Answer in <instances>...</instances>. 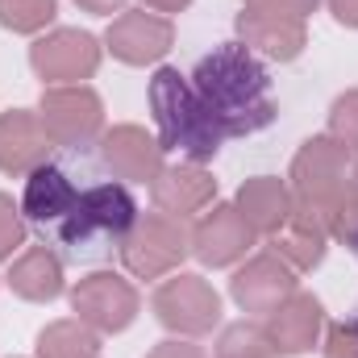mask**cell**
<instances>
[{
  "instance_id": "cell-1",
  "label": "cell",
  "mask_w": 358,
  "mask_h": 358,
  "mask_svg": "<svg viewBox=\"0 0 358 358\" xmlns=\"http://www.w3.org/2000/svg\"><path fill=\"white\" fill-rule=\"evenodd\" d=\"M192 88L225 138L259 134L275 121L271 76L246 42H225L213 55H204L192 76Z\"/></svg>"
},
{
  "instance_id": "cell-2",
  "label": "cell",
  "mask_w": 358,
  "mask_h": 358,
  "mask_svg": "<svg viewBox=\"0 0 358 358\" xmlns=\"http://www.w3.org/2000/svg\"><path fill=\"white\" fill-rule=\"evenodd\" d=\"M150 108L159 121V146L187 155V163H204L221 150L225 134L217 129L213 113L196 96L192 80H183L176 67H163L150 80Z\"/></svg>"
},
{
  "instance_id": "cell-3",
  "label": "cell",
  "mask_w": 358,
  "mask_h": 358,
  "mask_svg": "<svg viewBox=\"0 0 358 358\" xmlns=\"http://www.w3.org/2000/svg\"><path fill=\"white\" fill-rule=\"evenodd\" d=\"M138 221V204L125 183H96L80 192L71 217L59 225V238L76 250H100L104 238H125V229Z\"/></svg>"
},
{
  "instance_id": "cell-4",
  "label": "cell",
  "mask_w": 358,
  "mask_h": 358,
  "mask_svg": "<svg viewBox=\"0 0 358 358\" xmlns=\"http://www.w3.org/2000/svg\"><path fill=\"white\" fill-rule=\"evenodd\" d=\"M187 250H192V234L183 229L179 217H167V213L138 217L125 229V238H121V259H125V267L134 271L138 279L171 275L183 263Z\"/></svg>"
},
{
  "instance_id": "cell-5",
  "label": "cell",
  "mask_w": 358,
  "mask_h": 358,
  "mask_svg": "<svg viewBox=\"0 0 358 358\" xmlns=\"http://www.w3.org/2000/svg\"><path fill=\"white\" fill-rule=\"evenodd\" d=\"M346 179H350V146H342L334 134L313 138V142L300 146V155L292 163V200H300V204L329 217V208L342 196Z\"/></svg>"
},
{
  "instance_id": "cell-6",
  "label": "cell",
  "mask_w": 358,
  "mask_h": 358,
  "mask_svg": "<svg viewBox=\"0 0 358 358\" xmlns=\"http://www.w3.org/2000/svg\"><path fill=\"white\" fill-rule=\"evenodd\" d=\"M155 313L167 329L183 338H200L221 321V296L200 275H171L155 292Z\"/></svg>"
},
{
  "instance_id": "cell-7",
  "label": "cell",
  "mask_w": 358,
  "mask_h": 358,
  "mask_svg": "<svg viewBox=\"0 0 358 358\" xmlns=\"http://www.w3.org/2000/svg\"><path fill=\"white\" fill-rule=\"evenodd\" d=\"M38 117H42V125H46L55 146H84L104 125V104L84 84H63V88L42 92Z\"/></svg>"
},
{
  "instance_id": "cell-8",
  "label": "cell",
  "mask_w": 358,
  "mask_h": 358,
  "mask_svg": "<svg viewBox=\"0 0 358 358\" xmlns=\"http://www.w3.org/2000/svg\"><path fill=\"white\" fill-rule=\"evenodd\" d=\"M71 308L96 334H121L138 317V292L129 279H121L113 271H96L71 287Z\"/></svg>"
},
{
  "instance_id": "cell-9",
  "label": "cell",
  "mask_w": 358,
  "mask_h": 358,
  "mask_svg": "<svg viewBox=\"0 0 358 358\" xmlns=\"http://www.w3.org/2000/svg\"><path fill=\"white\" fill-rule=\"evenodd\" d=\"M29 63H34L38 80L63 88V84L88 80L100 67V46L84 29H55V34H46L29 46Z\"/></svg>"
},
{
  "instance_id": "cell-10",
  "label": "cell",
  "mask_w": 358,
  "mask_h": 358,
  "mask_svg": "<svg viewBox=\"0 0 358 358\" xmlns=\"http://www.w3.org/2000/svg\"><path fill=\"white\" fill-rule=\"evenodd\" d=\"M292 292H296V275H292V267L275 250L255 255L246 267H238L234 279H229V296L238 300L242 313H255V317H271Z\"/></svg>"
},
{
  "instance_id": "cell-11",
  "label": "cell",
  "mask_w": 358,
  "mask_h": 358,
  "mask_svg": "<svg viewBox=\"0 0 358 358\" xmlns=\"http://www.w3.org/2000/svg\"><path fill=\"white\" fill-rule=\"evenodd\" d=\"M255 238L259 234L246 225L238 204H213L196 221V229H192V255L204 267H229V263H238L255 246Z\"/></svg>"
},
{
  "instance_id": "cell-12",
  "label": "cell",
  "mask_w": 358,
  "mask_h": 358,
  "mask_svg": "<svg viewBox=\"0 0 358 358\" xmlns=\"http://www.w3.org/2000/svg\"><path fill=\"white\" fill-rule=\"evenodd\" d=\"M104 42H108V50H113L121 63H129V67H146V63H155V59H163V55L171 50V42H176V25H171L167 17H159V13L129 8V13H121V17L108 25Z\"/></svg>"
},
{
  "instance_id": "cell-13",
  "label": "cell",
  "mask_w": 358,
  "mask_h": 358,
  "mask_svg": "<svg viewBox=\"0 0 358 358\" xmlns=\"http://www.w3.org/2000/svg\"><path fill=\"white\" fill-rule=\"evenodd\" d=\"M100 155H104L108 171L117 179L155 183L159 171H163V146L142 125H117V129H108L100 138Z\"/></svg>"
},
{
  "instance_id": "cell-14",
  "label": "cell",
  "mask_w": 358,
  "mask_h": 358,
  "mask_svg": "<svg viewBox=\"0 0 358 358\" xmlns=\"http://www.w3.org/2000/svg\"><path fill=\"white\" fill-rule=\"evenodd\" d=\"M325 242H329V221L325 213L292 200L287 221L279 225V234H271V250L287 263L292 271H308L325 259Z\"/></svg>"
},
{
  "instance_id": "cell-15",
  "label": "cell",
  "mask_w": 358,
  "mask_h": 358,
  "mask_svg": "<svg viewBox=\"0 0 358 358\" xmlns=\"http://www.w3.org/2000/svg\"><path fill=\"white\" fill-rule=\"evenodd\" d=\"M50 134L42 125L38 113H25V108H13V113H0V171L8 176H29L34 167L46 163V150H50Z\"/></svg>"
},
{
  "instance_id": "cell-16",
  "label": "cell",
  "mask_w": 358,
  "mask_h": 358,
  "mask_svg": "<svg viewBox=\"0 0 358 358\" xmlns=\"http://www.w3.org/2000/svg\"><path fill=\"white\" fill-rule=\"evenodd\" d=\"M150 192H155L159 213L183 221V217H196V213H204L213 204L217 179L208 176L200 163H179V167H163L159 179L150 183Z\"/></svg>"
},
{
  "instance_id": "cell-17",
  "label": "cell",
  "mask_w": 358,
  "mask_h": 358,
  "mask_svg": "<svg viewBox=\"0 0 358 358\" xmlns=\"http://www.w3.org/2000/svg\"><path fill=\"white\" fill-rule=\"evenodd\" d=\"M76 200H80V187L63 176L59 167H46V163H42V167H34L29 179H25L21 213H25L34 225H42V229H59V225L71 217Z\"/></svg>"
},
{
  "instance_id": "cell-18",
  "label": "cell",
  "mask_w": 358,
  "mask_h": 358,
  "mask_svg": "<svg viewBox=\"0 0 358 358\" xmlns=\"http://www.w3.org/2000/svg\"><path fill=\"white\" fill-rule=\"evenodd\" d=\"M321 321H325L321 300L308 296V292H292L267 317V334L279 355H304V350H313V342L321 334Z\"/></svg>"
},
{
  "instance_id": "cell-19",
  "label": "cell",
  "mask_w": 358,
  "mask_h": 358,
  "mask_svg": "<svg viewBox=\"0 0 358 358\" xmlns=\"http://www.w3.org/2000/svg\"><path fill=\"white\" fill-rule=\"evenodd\" d=\"M238 34L250 50H263L271 59L287 63L304 50V21L296 17H275V13H242L238 17Z\"/></svg>"
},
{
  "instance_id": "cell-20",
  "label": "cell",
  "mask_w": 358,
  "mask_h": 358,
  "mask_svg": "<svg viewBox=\"0 0 358 358\" xmlns=\"http://www.w3.org/2000/svg\"><path fill=\"white\" fill-rule=\"evenodd\" d=\"M238 213L246 217V225L259 238H271V234H279V225L292 213V187L283 179H271V176L246 179L242 192H238Z\"/></svg>"
},
{
  "instance_id": "cell-21",
  "label": "cell",
  "mask_w": 358,
  "mask_h": 358,
  "mask_svg": "<svg viewBox=\"0 0 358 358\" xmlns=\"http://www.w3.org/2000/svg\"><path fill=\"white\" fill-rule=\"evenodd\" d=\"M8 287L21 296V300H34V304H46L63 292V267L59 259L46 250V246H29L13 271H8Z\"/></svg>"
},
{
  "instance_id": "cell-22",
  "label": "cell",
  "mask_w": 358,
  "mask_h": 358,
  "mask_svg": "<svg viewBox=\"0 0 358 358\" xmlns=\"http://www.w3.org/2000/svg\"><path fill=\"white\" fill-rule=\"evenodd\" d=\"M38 358H100V334L80 317L55 321L38 334Z\"/></svg>"
},
{
  "instance_id": "cell-23",
  "label": "cell",
  "mask_w": 358,
  "mask_h": 358,
  "mask_svg": "<svg viewBox=\"0 0 358 358\" xmlns=\"http://www.w3.org/2000/svg\"><path fill=\"white\" fill-rule=\"evenodd\" d=\"M217 358H283L271 342L267 325H250V321H238L221 334L217 342Z\"/></svg>"
},
{
  "instance_id": "cell-24",
  "label": "cell",
  "mask_w": 358,
  "mask_h": 358,
  "mask_svg": "<svg viewBox=\"0 0 358 358\" xmlns=\"http://www.w3.org/2000/svg\"><path fill=\"white\" fill-rule=\"evenodd\" d=\"M55 0H0V25L13 34H38L55 21Z\"/></svg>"
},
{
  "instance_id": "cell-25",
  "label": "cell",
  "mask_w": 358,
  "mask_h": 358,
  "mask_svg": "<svg viewBox=\"0 0 358 358\" xmlns=\"http://www.w3.org/2000/svg\"><path fill=\"white\" fill-rule=\"evenodd\" d=\"M329 129H334V138L342 142V146H358V92H346V96H338L334 100V108H329Z\"/></svg>"
},
{
  "instance_id": "cell-26",
  "label": "cell",
  "mask_w": 358,
  "mask_h": 358,
  "mask_svg": "<svg viewBox=\"0 0 358 358\" xmlns=\"http://www.w3.org/2000/svg\"><path fill=\"white\" fill-rule=\"evenodd\" d=\"M25 242V221H21V208L13 204V196L0 192V263L13 259V250Z\"/></svg>"
},
{
  "instance_id": "cell-27",
  "label": "cell",
  "mask_w": 358,
  "mask_h": 358,
  "mask_svg": "<svg viewBox=\"0 0 358 358\" xmlns=\"http://www.w3.org/2000/svg\"><path fill=\"white\" fill-rule=\"evenodd\" d=\"M325 358H358V317L329 325V334H325Z\"/></svg>"
},
{
  "instance_id": "cell-28",
  "label": "cell",
  "mask_w": 358,
  "mask_h": 358,
  "mask_svg": "<svg viewBox=\"0 0 358 358\" xmlns=\"http://www.w3.org/2000/svg\"><path fill=\"white\" fill-rule=\"evenodd\" d=\"M250 13H275V17H296V21H304L321 0H242Z\"/></svg>"
},
{
  "instance_id": "cell-29",
  "label": "cell",
  "mask_w": 358,
  "mask_h": 358,
  "mask_svg": "<svg viewBox=\"0 0 358 358\" xmlns=\"http://www.w3.org/2000/svg\"><path fill=\"white\" fill-rule=\"evenodd\" d=\"M146 358H204V350H200V346H192V342H179V338H171V342H159V346H155Z\"/></svg>"
},
{
  "instance_id": "cell-30",
  "label": "cell",
  "mask_w": 358,
  "mask_h": 358,
  "mask_svg": "<svg viewBox=\"0 0 358 358\" xmlns=\"http://www.w3.org/2000/svg\"><path fill=\"white\" fill-rule=\"evenodd\" d=\"M329 13H334L342 25L358 29V0H329Z\"/></svg>"
},
{
  "instance_id": "cell-31",
  "label": "cell",
  "mask_w": 358,
  "mask_h": 358,
  "mask_svg": "<svg viewBox=\"0 0 358 358\" xmlns=\"http://www.w3.org/2000/svg\"><path fill=\"white\" fill-rule=\"evenodd\" d=\"M80 8H88V13H100V17H108V13H121V4L125 0H76Z\"/></svg>"
},
{
  "instance_id": "cell-32",
  "label": "cell",
  "mask_w": 358,
  "mask_h": 358,
  "mask_svg": "<svg viewBox=\"0 0 358 358\" xmlns=\"http://www.w3.org/2000/svg\"><path fill=\"white\" fill-rule=\"evenodd\" d=\"M142 4H150L155 13H179V8H187L192 0H142Z\"/></svg>"
},
{
  "instance_id": "cell-33",
  "label": "cell",
  "mask_w": 358,
  "mask_h": 358,
  "mask_svg": "<svg viewBox=\"0 0 358 358\" xmlns=\"http://www.w3.org/2000/svg\"><path fill=\"white\" fill-rule=\"evenodd\" d=\"M350 183H355V187H358V159H355V163H350Z\"/></svg>"
}]
</instances>
